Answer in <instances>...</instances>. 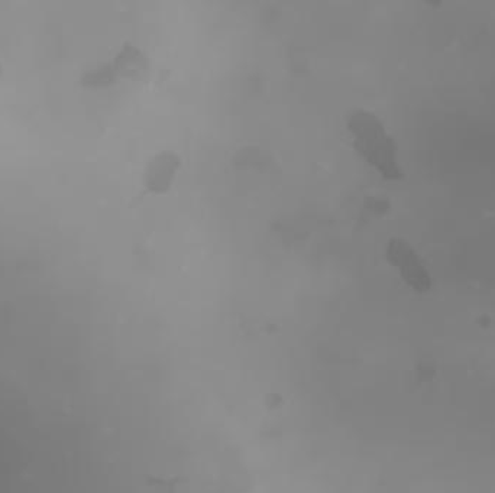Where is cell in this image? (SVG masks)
I'll use <instances>...</instances> for the list:
<instances>
[{"label": "cell", "instance_id": "cell-1", "mask_svg": "<svg viewBox=\"0 0 495 493\" xmlns=\"http://www.w3.org/2000/svg\"><path fill=\"white\" fill-rule=\"evenodd\" d=\"M348 128L358 152L371 165L388 180L402 177L395 143L374 113L364 109L354 110L348 118Z\"/></svg>", "mask_w": 495, "mask_h": 493}, {"label": "cell", "instance_id": "cell-2", "mask_svg": "<svg viewBox=\"0 0 495 493\" xmlns=\"http://www.w3.org/2000/svg\"><path fill=\"white\" fill-rule=\"evenodd\" d=\"M387 256L394 266H397L403 279L413 289L419 292H426L430 289V274L409 242L400 237L391 239L387 246Z\"/></svg>", "mask_w": 495, "mask_h": 493}, {"label": "cell", "instance_id": "cell-3", "mask_svg": "<svg viewBox=\"0 0 495 493\" xmlns=\"http://www.w3.org/2000/svg\"><path fill=\"white\" fill-rule=\"evenodd\" d=\"M177 167V160H171L170 155H161L155 160V164L148 172V185L154 191L165 190L170 184V178Z\"/></svg>", "mask_w": 495, "mask_h": 493}]
</instances>
